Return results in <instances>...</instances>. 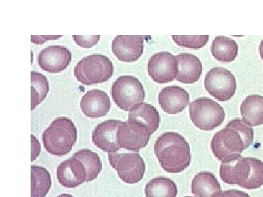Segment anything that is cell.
Instances as JSON below:
<instances>
[{
    "label": "cell",
    "mask_w": 263,
    "mask_h": 197,
    "mask_svg": "<svg viewBox=\"0 0 263 197\" xmlns=\"http://www.w3.org/2000/svg\"><path fill=\"white\" fill-rule=\"evenodd\" d=\"M148 72L152 81L157 84L171 82L177 73L176 57L169 52L155 53L148 60Z\"/></svg>",
    "instance_id": "cell-11"
},
{
    "label": "cell",
    "mask_w": 263,
    "mask_h": 197,
    "mask_svg": "<svg viewBox=\"0 0 263 197\" xmlns=\"http://www.w3.org/2000/svg\"><path fill=\"white\" fill-rule=\"evenodd\" d=\"M211 52L218 61L231 62L238 56V46L232 38L218 36L213 41Z\"/></svg>",
    "instance_id": "cell-22"
},
{
    "label": "cell",
    "mask_w": 263,
    "mask_h": 197,
    "mask_svg": "<svg viewBox=\"0 0 263 197\" xmlns=\"http://www.w3.org/2000/svg\"><path fill=\"white\" fill-rule=\"evenodd\" d=\"M73 156L79 159L84 164L87 172L86 182H91L96 179L103 169L100 156L92 150L82 149L74 153Z\"/></svg>",
    "instance_id": "cell-25"
},
{
    "label": "cell",
    "mask_w": 263,
    "mask_h": 197,
    "mask_svg": "<svg viewBox=\"0 0 263 197\" xmlns=\"http://www.w3.org/2000/svg\"><path fill=\"white\" fill-rule=\"evenodd\" d=\"M41 153V145L37 138L32 135V161H34L37 158Z\"/></svg>",
    "instance_id": "cell-30"
},
{
    "label": "cell",
    "mask_w": 263,
    "mask_h": 197,
    "mask_svg": "<svg viewBox=\"0 0 263 197\" xmlns=\"http://www.w3.org/2000/svg\"><path fill=\"white\" fill-rule=\"evenodd\" d=\"M127 122L140 134L151 136L158 129L160 117L153 105L143 102L129 111Z\"/></svg>",
    "instance_id": "cell-10"
},
{
    "label": "cell",
    "mask_w": 263,
    "mask_h": 197,
    "mask_svg": "<svg viewBox=\"0 0 263 197\" xmlns=\"http://www.w3.org/2000/svg\"><path fill=\"white\" fill-rule=\"evenodd\" d=\"M81 111L90 119L105 116L111 108V102L108 95L101 90L87 91L80 102Z\"/></svg>",
    "instance_id": "cell-15"
},
{
    "label": "cell",
    "mask_w": 263,
    "mask_h": 197,
    "mask_svg": "<svg viewBox=\"0 0 263 197\" xmlns=\"http://www.w3.org/2000/svg\"><path fill=\"white\" fill-rule=\"evenodd\" d=\"M117 137L121 148L135 153H138L141 148H145L150 140V136L143 135L133 129L127 122H121L118 127Z\"/></svg>",
    "instance_id": "cell-19"
},
{
    "label": "cell",
    "mask_w": 263,
    "mask_h": 197,
    "mask_svg": "<svg viewBox=\"0 0 263 197\" xmlns=\"http://www.w3.org/2000/svg\"><path fill=\"white\" fill-rule=\"evenodd\" d=\"M219 175L228 184L257 189L263 186V162L257 158L233 155L221 161Z\"/></svg>",
    "instance_id": "cell-2"
},
{
    "label": "cell",
    "mask_w": 263,
    "mask_h": 197,
    "mask_svg": "<svg viewBox=\"0 0 263 197\" xmlns=\"http://www.w3.org/2000/svg\"><path fill=\"white\" fill-rule=\"evenodd\" d=\"M73 39L78 46L81 48H90L94 47L100 41V35L79 36L73 35Z\"/></svg>",
    "instance_id": "cell-28"
},
{
    "label": "cell",
    "mask_w": 263,
    "mask_h": 197,
    "mask_svg": "<svg viewBox=\"0 0 263 197\" xmlns=\"http://www.w3.org/2000/svg\"><path fill=\"white\" fill-rule=\"evenodd\" d=\"M108 160L119 179L124 183L135 184L143 179L146 164L138 153H109Z\"/></svg>",
    "instance_id": "cell-8"
},
{
    "label": "cell",
    "mask_w": 263,
    "mask_h": 197,
    "mask_svg": "<svg viewBox=\"0 0 263 197\" xmlns=\"http://www.w3.org/2000/svg\"><path fill=\"white\" fill-rule=\"evenodd\" d=\"M32 196L31 197H46L51 188V176L49 172L41 166L32 165Z\"/></svg>",
    "instance_id": "cell-24"
},
{
    "label": "cell",
    "mask_w": 263,
    "mask_h": 197,
    "mask_svg": "<svg viewBox=\"0 0 263 197\" xmlns=\"http://www.w3.org/2000/svg\"><path fill=\"white\" fill-rule=\"evenodd\" d=\"M114 103L124 111H130L138 104L143 103L146 92L141 81L133 76L123 75L114 81L111 89Z\"/></svg>",
    "instance_id": "cell-7"
},
{
    "label": "cell",
    "mask_w": 263,
    "mask_h": 197,
    "mask_svg": "<svg viewBox=\"0 0 263 197\" xmlns=\"http://www.w3.org/2000/svg\"><path fill=\"white\" fill-rule=\"evenodd\" d=\"M186 197H192V196H186Z\"/></svg>",
    "instance_id": "cell-33"
},
{
    "label": "cell",
    "mask_w": 263,
    "mask_h": 197,
    "mask_svg": "<svg viewBox=\"0 0 263 197\" xmlns=\"http://www.w3.org/2000/svg\"><path fill=\"white\" fill-rule=\"evenodd\" d=\"M214 197H250L247 193L238 190H228L217 193Z\"/></svg>",
    "instance_id": "cell-29"
},
{
    "label": "cell",
    "mask_w": 263,
    "mask_h": 197,
    "mask_svg": "<svg viewBox=\"0 0 263 197\" xmlns=\"http://www.w3.org/2000/svg\"><path fill=\"white\" fill-rule=\"evenodd\" d=\"M121 121L109 119L98 124L92 133V141L98 148L108 153L121 149L117 142V130Z\"/></svg>",
    "instance_id": "cell-16"
},
{
    "label": "cell",
    "mask_w": 263,
    "mask_h": 197,
    "mask_svg": "<svg viewBox=\"0 0 263 197\" xmlns=\"http://www.w3.org/2000/svg\"><path fill=\"white\" fill-rule=\"evenodd\" d=\"M173 40L178 46L192 49H200L203 48L209 41V35L179 36L173 35Z\"/></svg>",
    "instance_id": "cell-27"
},
{
    "label": "cell",
    "mask_w": 263,
    "mask_h": 197,
    "mask_svg": "<svg viewBox=\"0 0 263 197\" xmlns=\"http://www.w3.org/2000/svg\"><path fill=\"white\" fill-rule=\"evenodd\" d=\"M253 141L252 127L241 119H235L214 134L211 141V148L216 158L223 161L228 157L241 154Z\"/></svg>",
    "instance_id": "cell-1"
},
{
    "label": "cell",
    "mask_w": 263,
    "mask_h": 197,
    "mask_svg": "<svg viewBox=\"0 0 263 197\" xmlns=\"http://www.w3.org/2000/svg\"><path fill=\"white\" fill-rule=\"evenodd\" d=\"M259 51L261 58L263 60V40L261 41L260 45H259Z\"/></svg>",
    "instance_id": "cell-31"
},
{
    "label": "cell",
    "mask_w": 263,
    "mask_h": 197,
    "mask_svg": "<svg viewBox=\"0 0 263 197\" xmlns=\"http://www.w3.org/2000/svg\"><path fill=\"white\" fill-rule=\"evenodd\" d=\"M72 54L68 48L62 46H51L40 52L38 65L50 73H59L70 65Z\"/></svg>",
    "instance_id": "cell-13"
},
{
    "label": "cell",
    "mask_w": 263,
    "mask_h": 197,
    "mask_svg": "<svg viewBox=\"0 0 263 197\" xmlns=\"http://www.w3.org/2000/svg\"><path fill=\"white\" fill-rule=\"evenodd\" d=\"M158 102L164 112L176 115L183 112L190 105V94L180 86H167L159 93Z\"/></svg>",
    "instance_id": "cell-17"
},
{
    "label": "cell",
    "mask_w": 263,
    "mask_h": 197,
    "mask_svg": "<svg viewBox=\"0 0 263 197\" xmlns=\"http://www.w3.org/2000/svg\"><path fill=\"white\" fill-rule=\"evenodd\" d=\"M146 36L118 35L112 43L114 55L119 61L136 62L143 53Z\"/></svg>",
    "instance_id": "cell-12"
},
{
    "label": "cell",
    "mask_w": 263,
    "mask_h": 197,
    "mask_svg": "<svg viewBox=\"0 0 263 197\" xmlns=\"http://www.w3.org/2000/svg\"><path fill=\"white\" fill-rule=\"evenodd\" d=\"M240 114L243 121L249 127L263 124V96L250 95L245 98L240 105Z\"/></svg>",
    "instance_id": "cell-20"
},
{
    "label": "cell",
    "mask_w": 263,
    "mask_h": 197,
    "mask_svg": "<svg viewBox=\"0 0 263 197\" xmlns=\"http://www.w3.org/2000/svg\"><path fill=\"white\" fill-rule=\"evenodd\" d=\"M177 194L174 181L162 176L151 180L145 188L146 197H176Z\"/></svg>",
    "instance_id": "cell-23"
},
{
    "label": "cell",
    "mask_w": 263,
    "mask_h": 197,
    "mask_svg": "<svg viewBox=\"0 0 263 197\" xmlns=\"http://www.w3.org/2000/svg\"><path fill=\"white\" fill-rule=\"evenodd\" d=\"M191 189L196 197H214L221 192V186L212 172H200L192 181Z\"/></svg>",
    "instance_id": "cell-21"
},
{
    "label": "cell",
    "mask_w": 263,
    "mask_h": 197,
    "mask_svg": "<svg viewBox=\"0 0 263 197\" xmlns=\"http://www.w3.org/2000/svg\"><path fill=\"white\" fill-rule=\"evenodd\" d=\"M32 84V110L42 103L49 92V83L43 74L32 71L31 72Z\"/></svg>",
    "instance_id": "cell-26"
},
{
    "label": "cell",
    "mask_w": 263,
    "mask_h": 197,
    "mask_svg": "<svg viewBox=\"0 0 263 197\" xmlns=\"http://www.w3.org/2000/svg\"><path fill=\"white\" fill-rule=\"evenodd\" d=\"M114 65L108 57L94 54L78 62L74 69L76 80L86 86L103 84L111 78Z\"/></svg>",
    "instance_id": "cell-5"
},
{
    "label": "cell",
    "mask_w": 263,
    "mask_h": 197,
    "mask_svg": "<svg viewBox=\"0 0 263 197\" xmlns=\"http://www.w3.org/2000/svg\"><path fill=\"white\" fill-rule=\"evenodd\" d=\"M154 150L161 167L168 173H180L191 162L190 145L179 133L162 134L156 141Z\"/></svg>",
    "instance_id": "cell-3"
},
{
    "label": "cell",
    "mask_w": 263,
    "mask_h": 197,
    "mask_svg": "<svg viewBox=\"0 0 263 197\" xmlns=\"http://www.w3.org/2000/svg\"><path fill=\"white\" fill-rule=\"evenodd\" d=\"M57 177L59 183L64 187L74 188L86 182L87 172L84 164L72 155L57 167Z\"/></svg>",
    "instance_id": "cell-14"
},
{
    "label": "cell",
    "mask_w": 263,
    "mask_h": 197,
    "mask_svg": "<svg viewBox=\"0 0 263 197\" xmlns=\"http://www.w3.org/2000/svg\"><path fill=\"white\" fill-rule=\"evenodd\" d=\"M190 117L195 127L202 131H212L224 122V108L212 98L200 97L190 103Z\"/></svg>",
    "instance_id": "cell-6"
},
{
    "label": "cell",
    "mask_w": 263,
    "mask_h": 197,
    "mask_svg": "<svg viewBox=\"0 0 263 197\" xmlns=\"http://www.w3.org/2000/svg\"><path fill=\"white\" fill-rule=\"evenodd\" d=\"M207 92L220 102L233 98L236 91L237 84L234 75L224 67H213L207 72L205 78Z\"/></svg>",
    "instance_id": "cell-9"
},
{
    "label": "cell",
    "mask_w": 263,
    "mask_h": 197,
    "mask_svg": "<svg viewBox=\"0 0 263 197\" xmlns=\"http://www.w3.org/2000/svg\"><path fill=\"white\" fill-rule=\"evenodd\" d=\"M177 73L176 80L185 84H193L200 80L202 64L200 58L190 53H181L176 56Z\"/></svg>",
    "instance_id": "cell-18"
},
{
    "label": "cell",
    "mask_w": 263,
    "mask_h": 197,
    "mask_svg": "<svg viewBox=\"0 0 263 197\" xmlns=\"http://www.w3.org/2000/svg\"><path fill=\"white\" fill-rule=\"evenodd\" d=\"M57 197H73V196H72V195L67 194V193H64V194L60 195V196H58Z\"/></svg>",
    "instance_id": "cell-32"
},
{
    "label": "cell",
    "mask_w": 263,
    "mask_h": 197,
    "mask_svg": "<svg viewBox=\"0 0 263 197\" xmlns=\"http://www.w3.org/2000/svg\"><path fill=\"white\" fill-rule=\"evenodd\" d=\"M77 141L75 124L67 117L54 119L43 131V146L48 153L56 156H64L70 153Z\"/></svg>",
    "instance_id": "cell-4"
}]
</instances>
